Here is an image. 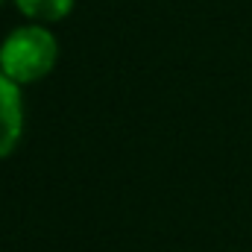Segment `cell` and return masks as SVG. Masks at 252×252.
Wrapping results in <instances>:
<instances>
[{
    "instance_id": "cell-1",
    "label": "cell",
    "mask_w": 252,
    "mask_h": 252,
    "mask_svg": "<svg viewBox=\"0 0 252 252\" xmlns=\"http://www.w3.org/2000/svg\"><path fill=\"white\" fill-rule=\"evenodd\" d=\"M56 59H59L56 35L41 24L18 27L0 44V70L18 85L44 79L53 70Z\"/></svg>"
},
{
    "instance_id": "cell-4",
    "label": "cell",
    "mask_w": 252,
    "mask_h": 252,
    "mask_svg": "<svg viewBox=\"0 0 252 252\" xmlns=\"http://www.w3.org/2000/svg\"><path fill=\"white\" fill-rule=\"evenodd\" d=\"M0 3H3V0H0Z\"/></svg>"
},
{
    "instance_id": "cell-2",
    "label": "cell",
    "mask_w": 252,
    "mask_h": 252,
    "mask_svg": "<svg viewBox=\"0 0 252 252\" xmlns=\"http://www.w3.org/2000/svg\"><path fill=\"white\" fill-rule=\"evenodd\" d=\"M24 132V109H21V91L18 82H12L0 70V158H6Z\"/></svg>"
},
{
    "instance_id": "cell-3",
    "label": "cell",
    "mask_w": 252,
    "mask_h": 252,
    "mask_svg": "<svg viewBox=\"0 0 252 252\" xmlns=\"http://www.w3.org/2000/svg\"><path fill=\"white\" fill-rule=\"evenodd\" d=\"M15 6L35 24H53L70 15L73 0H15Z\"/></svg>"
}]
</instances>
